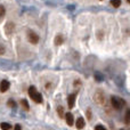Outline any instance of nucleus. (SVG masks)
<instances>
[{
  "mask_svg": "<svg viewBox=\"0 0 130 130\" xmlns=\"http://www.w3.org/2000/svg\"><path fill=\"white\" fill-rule=\"evenodd\" d=\"M29 95L36 103L39 104V103L42 102V96H41V94H39V92L37 91L36 87H30L29 88Z\"/></svg>",
  "mask_w": 130,
  "mask_h": 130,
  "instance_id": "1",
  "label": "nucleus"
},
{
  "mask_svg": "<svg viewBox=\"0 0 130 130\" xmlns=\"http://www.w3.org/2000/svg\"><path fill=\"white\" fill-rule=\"evenodd\" d=\"M105 95H104V92L102 91V90H97L96 92H95L94 95V101L96 104H98V105H104L105 104Z\"/></svg>",
  "mask_w": 130,
  "mask_h": 130,
  "instance_id": "2",
  "label": "nucleus"
},
{
  "mask_svg": "<svg viewBox=\"0 0 130 130\" xmlns=\"http://www.w3.org/2000/svg\"><path fill=\"white\" fill-rule=\"evenodd\" d=\"M111 103H112V106L114 108H117V110H121L122 107L124 106V101L122 98H120V97H117V96H113L112 99H111Z\"/></svg>",
  "mask_w": 130,
  "mask_h": 130,
  "instance_id": "3",
  "label": "nucleus"
},
{
  "mask_svg": "<svg viewBox=\"0 0 130 130\" xmlns=\"http://www.w3.org/2000/svg\"><path fill=\"white\" fill-rule=\"evenodd\" d=\"M27 39H29V41L31 43H33V45H36V43H38L39 41V37L37 33H34V32H29V34H27Z\"/></svg>",
  "mask_w": 130,
  "mask_h": 130,
  "instance_id": "4",
  "label": "nucleus"
},
{
  "mask_svg": "<svg viewBox=\"0 0 130 130\" xmlns=\"http://www.w3.org/2000/svg\"><path fill=\"white\" fill-rule=\"evenodd\" d=\"M14 30H15V25H14V23H11V22H8L6 24V26H5V31H6V33L8 34V36H10V34L13 33Z\"/></svg>",
  "mask_w": 130,
  "mask_h": 130,
  "instance_id": "5",
  "label": "nucleus"
},
{
  "mask_svg": "<svg viewBox=\"0 0 130 130\" xmlns=\"http://www.w3.org/2000/svg\"><path fill=\"white\" fill-rule=\"evenodd\" d=\"M9 86H10V83H9L8 81H7V80H2L1 82H0V91H1V92L7 91V90L9 89Z\"/></svg>",
  "mask_w": 130,
  "mask_h": 130,
  "instance_id": "6",
  "label": "nucleus"
},
{
  "mask_svg": "<svg viewBox=\"0 0 130 130\" xmlns=\"http://www.w3.org/2000/svg\"><path fill=\"white\" fill-rule=\"evenodd\" d=\"M67 105H69L70 108H73L74 105H75V95L72 94L67 97Z\"/></svg>",
  "mask_w": 130,
  "mask_h": 130,
  "instance_id": "7",
  "label": "nucleus"
},
{
  "mask_svg": "<svg viewBox=\"0 0 130 130\" xmlns=\"http://www.w3.org/2000/svg\"><path fill=\"white\" fill-rule=\"evenodd\" d=\"M65 120H66V123L69 124V126H72L73 122H74L73 114H71V113H66V114H65Z\"/></svg>",
  "mask_w": 130,
  "mask_h": 130,
  "instance_id": "8",
  "label": "nucleus"
},
{
  "mask_svg": "<svg viewBox=\"0 0 130 130\" xmlns=\"http://www.w3.org/2000/svg\"><path fill=\"white\" fill-rule=\"evenodd\" d=\"M83 127H85V120H83V118H78V120H76V128L78 129H82Z\"/></svg>",
  "mask_w": 130,
  "mask_h": 130,
  "instance_id": "9",
  "label": "nucleus"
},
{
  "mask_svg": "<svg viewBox=\"0 0 130 130\" xmlns=\"http://www.w3.org/2000/svg\"><path fill=\"white\" fill-rule=\"evenodd\" d=\"M111 5L115 8H118V7L121 6V0H111Z\"/></svg>",
  "mask_w": 130,
  "mask_h": 130,
  "instance_id": "10",
  "label": "nucleus"
},
{
  "mask_svg": "<svg viewBox=\"0 0 130 130\" xmlns=\"http://www.w3.org/2000/svg\"><path fill=\"white\" fill-rule=\"evenodd\" d=\"M55 43H56L57 46L62 45V43H63V37H62V36H57L56 38H55Z\"/></svg>",
  "mask_w": 130,
  "mask_h": 130,
  "instance_id": "11",
  "label": "nucleus"
},
{
  "mask_svg": "<svg viewBox=\"0 0 130 130\" xmlns=\"http://www.w3.org/2000/svg\"><path fill=\"white\" fill-rule=\"evenodd\" d=\"M0 128H1L2 130H9L10 129V124L7 123V122H2V123L0 124Z\"/></svg>",
  "mask_w": 130,
  "mask_h": 130,
  "instance_id": "12",
  "label": "nucleus"
},
{
  "mask_svg": "<svg viewBox=\"0 0 130 130\" xmlns=\"http://www.w3.org/2000/svg\"><path fill=\"white\" fill-rule=\"evenodd\" d=\"M124 121H126V123L130 124V110H128L126 112V117H124Z\"/></svg>",
  "mask_w": 130,
  "mask_h": 130,
  "instance_id": "13",
  "label": "nucleus"
},
{
  "mask_svg": "<svg viewBox=\"0 0 130 130\" xmlns=\"http://www.w3.org/2000/svg\"><path fill=\"white\" fill-rule=\"evenodd\" d=\"M57 113H58V115L61 118H63L64 117V108L62 107V106H58V107H57Z\"/></svg>",
  "mask_w": 130,
  "mask_h": 130,
  "instance_id": "14",
  "label": "nucleus"
},
{
  "mask_svg": "<svg viewBox=\"0 0 130 130\" xmlns=\"http://www.w3.org/2000/svg\"><path fill=\"white\" fill-rule=\"evenodd\" d=\"M5 14H6V9H5V7L2 5H0V18L4 17Z\"/></svg>",
  "mask_w": 130,
  "mask_h": 130,
  "instance_id": "15",
  "label": "nucleus"
},
{
  "mask_svg": "<svg viewBox=\"0 0 130 130\" xmlns=\"http://www.w3.org/2000/svg\"><path fill=\"white\" fill-rule=\"evenodd\" d=\"M21 103H22V105H23V107L25 108V110H29V104H27V102L25 101V99H23L22 102H21Z\"/></svg>",
  "mask_w": 130,
  "mask_h": 130,
  "instance_id": "16",
  "label": "nucleus"
},
{
  "mask_svg": "<svg viewBox=\"0 0 130 130\" xmlns=\"http://www.w3.org/2000/svg\"><path fill=\"white\" fill-rule=\"evenodd\" d=\"M95 130H106V128L104 126H102V124H97V126L95 127Z\"/></svg>",
  "mask_w": 130,
  "mask_h": 130,
  "instance_id": "17",
  "label": "nucleus"
},
{
  "mask_svg": "<svg viewBox=\"0 0 130 130\" xmlns=\"http://www.w3.org/2000/svg\"><path fill=\"white\" fill-rule=\"evenodd\" d=\"M8 105L10 106V107H15V106H16V103H15L14 101H11V99H9V101H8Z\"/></svg>",
  "mask_w": 130,
  "mask_h": 130,
  "instance_id": "18",
  "label": "nucleus"
},
{
  "mask_svg": "<svg viewBox=\"0 0 130 130\" xmlns=\"http://www.w3.org/2000/svg\"><path fill=\"white\" fill-rule=\"evenodd\" d=\"M21 129H22V128H21L20 124H16V126H15V129H14V130H21Z\"/></svg>",
  "mask_w": 130,
  "mask_h": 130,
  "instance_id": "19",
  "label": "nucleus"
},
{
  "mask_svg": "<svg viewBox=\"0 0 130 130\" xmlns=\"http://www.w3.org/2000/svg\"><path fill=\"white\" fill-rule=\"evenodd\" d=\"M4 47H1V46H0V54H4Z\"/></svg>",
  "mask_w": 130,
  "mask_h": 130,
  "instance_id": "20",
  "label": "nucleus"
},
{
  "mask_svg": "<svg viewBox=\"0 0 130 130\" xmlns=\"http://www.w3.org/2000/svg\"><path fill=\"white\" fill-rule=\"evenodd\" d=\"M87 117L89 118V119L91 118V115H90V111H87Z\"/></svg>",
  "mask_w": 130,
  "mask_h": 130,
  "instance_id": "21",
  "label": "nucleus"
},
{
  "mask_svg": "<svg viewBox=\"0 0 130 130\" xmlns=\"http://www.w3.org/2000/svg\"><path fill=\"white\" fill-rule=\"evenodd\" d=\"M127 1H128V2H129V4H130V0H127Z\"/></svg>",
  "mask_w": 130,
  "mask_h": 130,
  "instance_id": "22",
  "label": "nucleus"
}]
</instances>
